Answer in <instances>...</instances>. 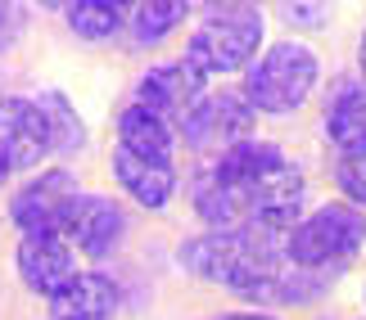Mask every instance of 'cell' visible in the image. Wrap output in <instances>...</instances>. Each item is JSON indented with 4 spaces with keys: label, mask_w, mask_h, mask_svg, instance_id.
I'll return each instance as SVG.
<instances>
[{
    "label": "cell",
    "mask_w": 366,
    "mask_h": 320,
    "mask_svg": "<svg viewBox=\"0 0 366 320\" xmlns=\"http://www.w3.org/2000/svg\"><path fill=\"white\" fill-rule=\"evenodd\" d=\"M317 86V54L303 41H280L249 68L244 100L253 113H294Z\"/></svg>",
    "instance_id": "7a4b0ae2"
},
{
    "label": "cell",
    "mask_w": 366,
    "mask_h": 320,
    "mask_svg": "<svg viewBox=\"0 0 366 320\" xmlns=\"http://www.w3.org/2000/svg\"><path fill=\"white\" fill-rule=\"evenodd\" d=\"M217 320H276L272 311H227V316H217Z\"/></svg>",
    "instance_id": "ffe728a7"
},
{
    "label": "cell",
    "mask_w": 366,
    "mask_h": 320,
    "mask_svg": "<svg viewBox=\"0 0 366 320\" xmlns=\"http://www.w3.org/2000/svg\"><path fill=\"white\" fill-rule=\"evenodd\" d=\"M118 14H122V0H73L68 5V23H73L77 36L104 41L118 32Z\"/></svg>",
    "instance_id": "9a60e30c"
},
{
    "label": "cell",
    "mask_w": 366,
    "mask_h": 320,
    "mask_svg": "<svg viewBox=\"0 0 366 320\" xmlns=\"http://www.w3.org/2000/svg\"><path fill=\"white\" fill-rule=\"evenodd\" d=\"M262 41V14L258 9H231L208 19L199 32L190 36V63L199 73H235V68H249V59L258 54Z\"/></svg>",
    "instance_id": "3957f363"
},
{
    "label": "cell",
    "mask_w": 366,
    "mask_h": 320,
    "mask_svg": "<svg viewBox=\"0 0 366 320\" xmlns=\"http://www.w3.org/2000/svg\"><path fill=\"white\" fill-rule=\"evenodd\" d=\"M0 154L9 167H36L46 154H54L50 118L36 100H23V95L0 100Z\"/></svg>",
    "instance_id": "5b68a950"
},
{
    "label": "cell",
    "mask_w": 366,
    "mask_h": 320,
    "mask_svg": "<svg viewBox=\"0 0 366 320\" xmlns=\"http://www.w3.org/2000/svg\"><path fill=\"white\" fill-rule=\"evenodd\" d=\"M249 221L267 230L294 226V212L303 207V172L294 162L280 158L276 167H267L258 180H249Z\"/></svg>",
    "instance_id": "8992f818"
},
{
    "label": "cell",
    "mask_w": 366,
    "mask_h": 320,
    "mask_svg": "<svg viewBox=\"0 0 366 320\" xmlns=\"http://www.w3.org/2000/svg\"><path fill=\"white\" fill-rule=\"evenodd\" d=\"M0 23H5V0H0Z\"/></svg>",
    "instance_id": "603a6c76"
},
{
    "label": "cell",
    "mask_w": 366,
    "mask_h": 320,
    "mask_svg": "<svg viewBox=\"0 0 366 320\" xmlns=\"http://www.w3.org/2000/svg\"><path fill=\"white\" fill-rule=\"evenodd\" d=\"M136 5H140V0H136Z\"/></svg>",
    "instance_id": "cb8c5ba5"
},
{
    "label": "cell",
    "mask_w": 366,
    "mask_h": 320,
    "mask_svg": "<svg viewBox=\"0 0 366 320\" xmlns=\"http://www.w3.org/2000/svg\"><path fill=\"white\" fill-rule=\"evenodd\" d=\"M181 19H186V0H140L132 23L140 41H163Z\"/></svg>",
    "instance_id": "2e32d148"
},
{
    "label": "cell",
    "mask_w": 366,
    "mask_h": 320,
    "mask_svg": "<svg viewBox=\"0 0 366 320\" xmlns=\"http://www.w3.org/2000/svg\"><path fill=\"white\" fill-rule=\"evenodd\" d=\"M77 194H81L77 180L68 176L64 167H54V172H41L36 180H27V185L14 194L9 217L23 234H64Z\"/></svg>",
    "instance_id": "277c9868"
},
{
    "label": "cell",
    "mask_w": 366,
    "mask_h": 320,
    "mask_svg": "<svg viewBox=\"0 0 366 320\" xmlns=\"http://www.w3.org/2000/svg\"><path fill=\"white\" fill-rule=\"evenodd\" d=\"M326 14H330L326 0H285V19H290L294 27H317Z\"/></svg>",
    "instance_id": "d6986e66"
},
{
    "label": "cell",
    "mask_w": 366,
    "mask_h": 320,
    "mask_svg": "<svg viewBox=\"0 0 366 320\" xmlns=\"http://www.w3.org/2000/svg\"><path fill=\"white\" fill-rule=\"evenodd\" d=\"M249 127H253V108L240 100V95H208L190 108L186 118H181V131H186L190 145H240L249 140Z\"/></svg>",
    "instance_id": "52a82bcc"
},
{
    "label": "cell",
    "mask_w": 366,
    "mask_h": 320,
    "mask_svg": "<svg viewBox=\"0 0 366 320\" xmlns=\"http://www.w3.org/2000/svg\"><path fill=\"white\" fill-rule=\"evenodd\" d=\"M122 234H127V217L114 199H104V194H77L73 212H68V226H64L68 244H77L91 257H104L122 244Z\"/></svg>",
    "instance_id": "ba28073f"
},
{
    "label": "cell",
    "mask_w": 366,
    "mask_h": 320,
    "mask_svg": "<svg viewBox=\"0 0 366 320\" xmlns=\"http://www.w3.org/2000/svg\"><path fill=\"white\" fill-rule=\"evenodd\" d=\"M19 275H23V284L32 289V294L54 298L77 275L73 244H68L64 234H23V244H19Z\"/></svg>",
    "instance_id": "9c48e42d"
},
{
    "label": "cell",
    "mask_w": 366,
    "mask_h": 320,
    "mask_svg": "<svg viewBox=\"0 0 366 320\" xmlns=\"http://www.w3.org/2000/svg\"><path fill=\"white\" fill-rule=\"evenodd\" d=\"M199 91H204V73L194 63H159V68H149L145 77H140V86H136V104L140 108H149V113H177V118H186L194 100H199Z\"/></svg>",
    "instance_id": "30bf717a"
},
{
    "label": "cell",
    "mask_w": 366,
    "mask_h": 320,
    "mask_svg": "<svg viewBox=\"0 0 366 320\" xmlns=\"http://www.w3.org/2000/svg\"><path fill=\"white\" fill-rule=\"evenodd\" d=\"M114 316H118V289L100 271H77L50 298V320H114Z\"/></svg>",
    "instance_id": "8fae6325"
},
{
    "label": "cell",
    "mask_w": 366,
    "mask_h": 320,
    "mask_svg": "<svg viewBox=\"0 0 366 320\" xmlns=\"http://www.w3.org/2000/svg\"><path fill=\"white\" fill-rule=\"evenodd\" d=\"M335 180H340V190H344L348 203L366 207V145L340 149V158H335Z\"/></svg>",
    "instance_id": "ac0fdd59"
},
{
    "label": "cell",
    "mask_w": 366,
    "mask_h": 320,
    "mask_svg": "<svg viewBox=\"0 0 366 320\" xmlns=\"http://www.w3.org/2000/svg\"><path fill=\"white\" fill-rule=\"evenodd\" d=\"M41 108H46V118H50V135H54V149H81V140H86V127H81V118L68 108V100L59 91L46 95V100H36Z\"/></svg>",
    "instance_id": "e0dca14e"
},
{
    "label": "cell",
    "mask_w": 366,
    "mask_h": 320,
    "mask_svg": "<svg viewBox=\"0 0 366 320\" xmlns=\"http://www.w3.org/2000/svg\"><path fill=\"white\" fill-rule=\"evenodd\" d=\"M114 176H118V185L132 194L140 207H149V212L167 207V199H172V190H177L172 162L140 158V154H132V149H122V145L114 149Z\"/></svg>",
    "instance_id": "7c38bea8"
},
{
    "label": "cell",
    "mask_w": 366,
    "mask_h": 320,
    "mask_svg": "<svg viewBox=\"0 0 366 320\" xmlns=\"http://www.w3.org/2000/svg\"><path fill=\"white\" fill-rule=\"evenodd\" d=\"M118 140H122V149H132L140 158H154V162H172V145H177L172 127H167L159 113L140 108V104H132L118 118Z\"/></svg>",
    "instance_id": "4fadbf2b"
},
{
    "label": "cell",
    "mask_w": 366,
    "mask_h": 320,
    "mask_svg": "<svg viewBox=\"0 0 366 320\" xmlns=\"http://www.w3.org/2000/svg\"><path fill=\"white\" fill-rule=\"evenodd\" d=\"M326 135H330L335 154H340V149H353V145H366V86H344L330 100Z\"/></svg>",
    "instance_id": "5bb4252c"
},
{
    "label": "cell",
    "mask_w": 366,
    "mask_h": 320,
    "mask_svg": "<svg viewBox=\"0 0 366 320\" xmlns=\"http://www.w3.org/2000/svg\"><path fill=\"white\" fill-rule=\"evenodd\" d=\"M9 172H14V167L5 162V154H0V190H5V180H9Z\"/></svg>",
    "instance_id": "44dd1931"
},
{
    "label": "cell",
    "mask_w": 366,
    "mask_h": 320,
    "mask_svg": "<svg viewBox=\"0 0 366 320\" xmlns=\"http://www.w3.org/2000/svg\"><path fill=\"white\" fill-rule=\"evenodd\" d=\"M362 77H366V36H362Z\"/></svg>",
    "instance_id": "7402d4cb"
},
{
    "label": "cell",
    "mask_w": 366,
    "mask_h": 320,
    "mask_svg": "<svg viewBox=\"0 0 366 320\" xmlns=\"http://www.w3.org/2000/svg\"><path fill=\"white\" fill-rule=\"evenodd\" d=\"M366 244V212L353 203H326L303 221H294L285 234V257L303 271L344 267Z\"/></svg>",
    "instance_id": "6da1fadb"
}]
</instances>
